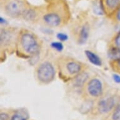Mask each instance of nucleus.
<instances>
[{"label":"nucleus","instance_id":"obj_5","mask_svg":"<svg viewBox=\"0 0 120 120\" xmlns=\"http://www.w3.org/2000/svg\"><path fill=\"white\" fill-rule=\"evenodd\" d=\"M115 105V99L114 97H108L102 99L98 103V110L101 113L104 114L111 111Z\"/></svg>","mask_w":120,"mask_h":120},{"label":"nucleus","instance_id":"obj_18","mask_svg":"<svg viewBox=\"0 0 120 120\" xmlns=\"http://www.w3.org/2000/svg\"><path fill=\"white\" fill-rule=\"evenodd\" d=\"M112 120H120V104L116 108L112 116Z\"/></svg>","mask_w":120,"mask_h":120},{"label":"nucleus","instance_id":"obj_22","mask_svg":"<svg viewBox=\"0 0 120 120\" xmlns=\"http://www.w3.org/2000/svg\"><path fill=\"white\" fill-rule=\"evenodd\" d=\"M8 118L9 116L6 112H1L0 114V120H8Z\"/></svg>","mask_w":120,"mask_h":120},{"label":"nucleus","instance_id":"obj_9","mask_svg":"<svg viewBox=\"0 0 120 120\" xmlns=\"http://www.w3.org/2000/svg\"><path fill=\"white\" fill-rule=\"evenodd\" d=\"M13 34L8 30H2L1 32V46L9 45L12 41Z\"/></svg>","mask_w":120,"mask_h":120},{"label":"nucleus","instance_id":"obj_12","mask_svg":"<svg viewBox=\"0 0 120 120\" xmlns=\"http://www.w3.org/2000/svg\"><path fill=\"white\" fill-rule=\"evenodd\" d=\"M29 114L26 111H18L12 116L10 120H27Z\"/></svg>","mask_w":120,"mask_h":120},{"label":"nucleus","instance_id":"obj_3","mask_svg":"<svg viewBox=\"0 0 120 120\" xmlns=\"http://www.w3.org/2000/svg\"><path fill=\"white\" fill-rule=\"evenodd\" d=\"M6 13L12 17H17L23 14L24 5L20 0H11L6 6Z\"/></svg>","mask_w":120,"mask_h":120},{"label":"nucleus","instance_id":"obj_7","mask_svg":"<svg viewBox=\"0 0 120 120\" xmlns=\"http://www.w3.org/2000/svg\"><path fill=\"white\" fill-rule=\"evenodd\" d=\"M65 69L70 75H77L81 72L82 67L79 62L74 60H71L65 64Z\"/></svg>","mask_w":120,"mask_h":120},{"label":"nucleus","instance_id":"obj_23","mask_svg":"<svg viewBox=\"0 0 120 120\" xmlns=\"http://www.w3.org/2000/svg\"><path fill=\"white\" fill-rule=\"evenodd\" d=\"M113 80H114L116 83H120V76L117 74H114L112 76Z\"/></svg>","mask_w":120,"mask_h":120},{"label":"nucleus","instance_id":"obj_15","mask_svg":"<svg viewBox=\"0 0 120 120\" xmlns=\"http://www.w3.org/2000/svg\"><path fill=\"white\" fill-rule=\"evenodd\" d=\"M93 106V102L91 101H86L84 104L81 106L80 111L83 114H86L87 112H88L89 111H90Z\"/></svg>","mask_w":120,"mask_h":120},{"label":"nucleus","instance_id":"obj_13","mask_svg":"<svg viewBox=\"0 0 120 120\" xmlns=\"http://www.w3.org/2000/svg\"><path fill=\"white\" fill-rule=\"evenodd\" d=\"M120 4V0H105V5L109 10H116Z\"/></svg>","mask_w":120,"mask_h":120},{"label":"nucleus","instance_id":"obj_14","mask_svg":"<svg viewBox=\"0 0 120 120\" xmlns=\"http://www.w3.org/2000/svg\"><path fill=\"white\" fill-rule=\"evenodd\" d=\"M108 55L111 59L118 60L120 58V49L117 47H112L109 50Z\"/></svg>","mask_w":120,"mask_h":120},{"label":"nucleus","instance_id":"obj_19","mask_svg":"<svg viewBox=\"0 0 120 120\" xmlns=\"http://www.w3.org/2000/svg\"><path fill=\"white\" fill-rule=\"evenodd\" d=\"M23 15H25V18L28 20H32V18H34L35 14H34V12L32 11H25L23 13Z\"/></svg>","mask_w":120,"mask_h":120},{"label":"nucleus","instance_id":"obj_20","mask_svg":"<svg viewBox=\"0 0 120 120\" xmlns=\"http://www.w3.org/2000/svg\"><path fill=\"white\" fill-rule=\"evenodd\" d=\"M57 39L60 40L62 41H67V39H68V36L65 34H63V33H59L57 35Z\"/></svg>","mask_w":120,"mask_h":120},{"label":"nucleus","instance_id":"obj_6","mask_svg":"<svg viewBox=\"0 0 120 120\" xmlns=\"http://www.w3.org/2000/svg\"><path fill=\"white\" fill-rule=\"evenodd\" d=\"M43 20L50 26L56 27L61 23V18L58 14L54 13H49L43 16Z\"/></svg>","mask_w":120,"mask_h":120},{"label":"nucleus","instance_id":"obj_4","mask_svg":"<svg viewBox=\"0 0 120 120\" xmlns=\"http://www.w3.org/2000/svg\"><path fill=\"white\" fill-rule=\"evenodd\" d=\"M87 91L89 94L94 98H98L102 94V84L99 79L93 78L89 81L87 85Z\"/></svg>","mask_w":120,"mask_h":120},{"label":"nucleus","instance_id":"obj_11","mask_svg":"<svg viewBox=\"0 0 120 120\" xmlns=\"http://www.w3.org/2000/svg\"><path fill=\"white\" fill-rule=\"evenodd\" d=\"M89 35V26L88 25H84L81 28L79 36V43L80 44H84L88 39Z\"/></svg>","mask_w":120,"mask_h":120},{"label":"nucleus","instance_id":"obj_10","mask_svg":"<svg viewBox=\"0 0 120 120\" xmlns=\"http://www.w3.org/2000/svg\"><path fill=\"white\" fill-rule=\"evenodd\" d=\"M85 54L87 57L88 60L90 62L93 64V65H96V66H101L102 65V60L98 55H96L93 52L90 50H86Z\"/></svg>","mask_w":120,"mask_h":120},{"label":"nucleus","instance_id":"obj_2","mask_svg":"<svg viewBox=\"0 0 120 120\" xmlns=\"http://www.w3.org/2000/svg\"><path fill=\"white\" fill-rule=\"evenodd\" d=\"M55 72L54 67L49 62H43L38 67L37 76L38 80L43 84H49L53 81Z\"/></svg>","mask_w":120,"mask_h":120},{"label":"nucleus","instance_id":"obj_26","mask_svg":"<svg viewBox=\"0 0 120 120\" xmlns=\"http://www.w3.org/2000/svg\"><path fill=\"white\" fill-rule=\"evenodd\" d=\"M118 60V65H119V67H120V58Z\"/></svg>","mask_w":120,"mask_h":120},{"label":"nucleus","instance_id":"obj_17","mask_svg":"<svg viewBox=\"0 0 120 120\" xmlns=\"http://www.w3.org/2000/svg\"><path fill=\"white\" fill-rule=\"evenodd\" d=\"M52 48L57 50V52H62L64 49L63 44L60 41H53L51 43Z\"/></svg>","mask_w":120,"mask_h":120},{"label":"nucleus","instance_id":"obj_1","mask_svg":"<svg viewBox=\"0 0 120 120\" xmlns=\"http://www.w3.org/2000/svg\"><path fill=\"white\" fill-rule=\"evenodd\" d=\"M20 45L22 50L28 55L35 56L38 54L40 44L34 34L28 32H23L20 37Z\"/></svg>","mask_w":120,"mask_h":120},{"label":"nucleus","instance_id":"obj_8","mask_svg":"<svg viewBox=\"0 0 120 120\" xmlns=\"http://www.w3.org/2000/svg\"><path fill=\"white\" fill-rule=\"evenodd\" d=\"M89 78V75L87 73L82 72H80L79 74L75 75L74 79V85L77 87H81L83 86L86 82L87 81Z\"/></svg>","mask_w":120,"mask_h":120},{"label":"nucleus","instance_id":"obj_24","mask_svg":"<svg viewBox=\"0 0 120 120\" xmlns=\"http://www.w3.org/2000/svg\"><path fill=\"white\" fill-rule=\"evenodd\" d=\"M116 18H117L118 20L120 21V6L118 9V11H117V13H116Z\"/></svg>","mask_w":120,"mask_h":120},{"label":"nucleus","instance_id":"obj_25","mask_svg":"<svg viewBox=\"0 0 120 120\" xmlns=\"http://www.w3.org/2000/svg\"><path fill=\"white\" fill-rule=\"evenodd\" d=\"M0 22H1V24H5L6 23V21L4 19L2 18V17H1L0 18Z\"/></svg>","mask_w":120,"mask_h":120},{"label":"nucleus","instance_id":"obj_16","mask_svg":"<svg viewBox=\"0 0 120 120\" xmlns=\"http://www.w3.org/2000/svg\"><path fill=\"white\" fill-rule=\"evenodd\" d=\"M94 11L99 15H102L104 13V10H103V6L102 3L100 2H97V3L94 6Z\"/></svg>","mask_w":120,"mask_h":120},{"label":"nucleus","instance_id":"obj_21","mask_svg":"<svg viewBox=\"0 0 120 120\" xmlns=\"http://www.w3.org/2000/svg\"><path fill=\"white\" fill-rule=\"evenodd\" d=\"M114 42H115V45L116 47L119 48L120 49V33L116 35L115 39H114Z\"/></svg>","mask_w":120,"mask_h":120}]
</instances>
